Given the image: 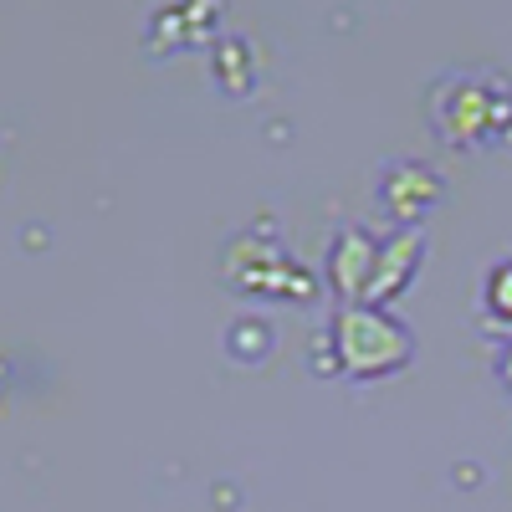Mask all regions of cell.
<instances>
[{"label": "cell", "instance_id": "obj_1", "mask_svg": "<svg viewBox=\"0 0 512 512\" xmlns=\"http://www.w3.org/2000/svg\"><path fill=\"white\" fill-rule=\"evenodd\" d=\"M338 349L354 374H379L410 359V338L395 318H384L374 308H349L338 318Z\"/></svg>", "mask_w": 512, "mask_h": 512}, {"label": "cell", "instance_id": "obj_2", "mask_svg": "<svg viewBox=\"0 0 512 512\" xmlns=\"http://www.w3.org/2000/svg\"><path fill=\"white\" fill-rule=\"evenodd\" d=\"M415 251H420V236H415V231H405V236H395L390 246H379V262H374V272H379V267H390V277H384V282L374 287L379 297H390L395 287H405V277H410V267H405V262H410V256H415Z\"/></svg>", "mask_w": 512, "mask_h": 512}, {"label": "cell", "instance_id": "obj_3", "mask_svg": "<svg viewBox=\"0 0 512 512\" xmlns=\"http://www.w3.org/2000/svg\"><path fill=\"white\" fill-rule=\"evenodd\" d=\"M487 292H492L497 313H512V262H507V267H502V272L492 277V287H487Z\"/></svg>", "mask_w": 512, "mask_h": 512}]
</instances>
